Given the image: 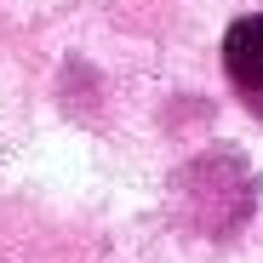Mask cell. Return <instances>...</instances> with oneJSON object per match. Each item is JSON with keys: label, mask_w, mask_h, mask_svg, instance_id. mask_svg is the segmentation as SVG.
Listing matches in <instances>:
<instances>
[{"label": "cell", "mask_w": 263, "mask_h": 263, "mask_svg": "<svg viewBox=\"0 0 263 263\" xmlns=\"http://www.w3.org/2000/svg\"><path fill=\"white\" fill-rule=\"evenodd\" d=\"M223 69L240 92L263 109V12L252 17H235L229 34H223Z\"/></svg>", "instance_id": "6da1fadb"}]
</instances>
